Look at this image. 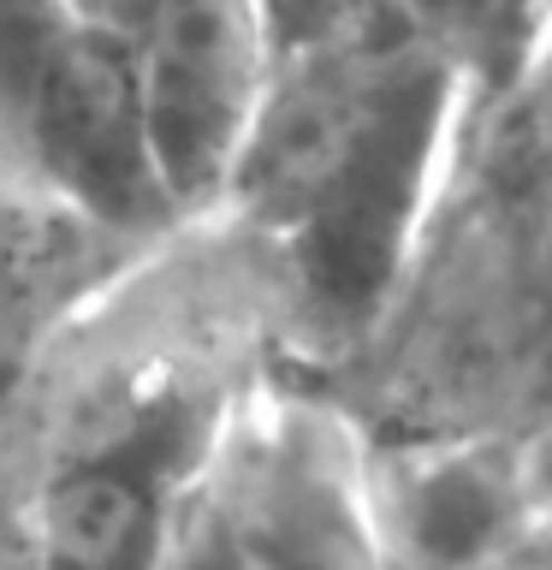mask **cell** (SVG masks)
<instances>
[{"instance_id": "7", "label": "cell", "mask_w": 552, "mask_h": 570, "mask_svg": "<svg viewBox=\"0 0 552 570\" xmlns=\"http://www.w3.org/2000/svg\"><path fill=\"white\" fill-rule=\"evenodd\" d=\"M363 481L386 570H463L534 517L523 440L363 445Z\"/></svg>"}, {"instance_id": "8", "label": "cell", "mask_w": 552, "mask_h": 570, "mask_svg": "<svg viewBox=\"0 0 552 570\" xmlns=\"http://www.w3.org/2000/svg\"><path fill=\"white\" fill-rule=\"evenodd\" d=\"M149 244L0 167V399Z\"/></svg>"}, {"instance_id": "1", "label": "cell", "mask_w": 552, "mask_h": 570, "mask_svg": "<svg viewBox=\"0 0 552 570\" xmlns=\"http://www.w3.org/2000/svg\"><path fill=\"white\" fill-rule=\"evenodd\" d=\"M285 368L279 285L244 232L196 214L155 238L0 399L36 481V570H160L238 416Z\"/></svg>"}, {"instance_id": "10", "label": "cell", "mask_w": 552, "mask_h": 570, "mask_svg": "<svg viewBox=\"0 0 552 570\" xmlns=\"http://www.w3.org/2000/svg\"><path fill=\"white\" fill-rule=\"evenodd\" d=\"M463 570H552V517L534 511L511 541H499L493 552H481V559L463 564Z\"/></svg>"}, {"instance_id": "6", "label": "cell", "mask_w": 552, "mask_h": 570, "mask_svg": "<svg viewBox=\"0 0 552 570\" xmlns=\"http://www.w3.org/2000/svg\"><path fill=\"white\" fill-rule=\"evenodd\" d=\"M137 83L185 220L214 208L262 71V0H71Z\"/></svg>"}, {"instance_id": "2", "label": "cell", "mask_w": 552, "mask_h": 570, "mask_svg": "<svg viewBox=\"0 0 552 570\" xmlns=\"http://www.w3.org/2000/svg\"><path fill=\"white\" fill-rule=\"evenodd\" d=\"M463 71L398 0H262V71L214 208L279 285L297 374L386 297L463 119Z\"/></svg>"}, {"instance_id": "3", "label": "cell", "mask_w": 552, "mask_h": 570, "mask_svg": "<svg viewBox=\"0 0 552 570\" xmlns=\"http://www.w3.org/2000/svg\"><path fill=\"white\" fill-rule=\"evenodd\" d=\"M309 381L363 445L552 428V30L463 96L445 173L363 333Z\"/></svg>"}, {"instance_id": "4", "label": "cell", "mask_w": 552, "mask_h": 570, "mask_svg": "<svg viewBox=\"0 0 552 570\" xmlns=\"http://www.w3.org/2000/svg\"><path fill=\"white\" fill-rule=\"evenodd\" d=\"M0 167L131 238L185 226L131 71L71 0H0Z\"/></svg>"}, {"instance_id": "9", "label": "cell", "mask_w": 552, "mask_h": 570, "mask_svg": "<svg viewBox=\"0 0 552 570\" xmlns=\"http://www.w3.org/2000/svg\"><path fill=\"white\" fill-rule=\"evenodd\" d=\"M0 570H36V481L0 422Z\"/></svg>"}, {"instance_id": "11", "label": "cell", "mask_w": 552, "mask_h": 570, "mask_svg": "<svg viewBox=\"0 0 552 570\" xmlns=\"http://www.w3.org/2000/svg\"><path fill=\"white\" fill-rule=\"evenodd\" d=\"M529 488H534V511L552 517V428L529 440Z\"/></svg>"}, {"instance_id": "5", "label": "cell", "mask_w": 552, "mask_h": 570, "mask_svg": "<svg viewBox=\"0 0 552 570\" xmlns=\"http://www.w3.org/2000/svg\"><path fill=\"white\" fill-rule=\"evenodd\" d=\"M214 488L238 570H386L363 440L309 374H274L231 428Z\"/></svg>"}]
</instances>
